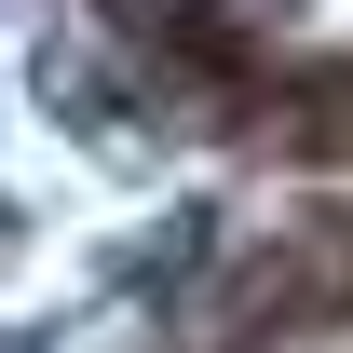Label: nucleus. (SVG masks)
Instances as JSON below:
<instances>
[{
  "label": "nucleus",
  "mask_w": 353,
  "mask_h": 353,
  "mask_svg": "<svg viewBox=\"0 0 353 353\" xmlns=\"http://www.w3.org/2000/svg\"><path fill=\"white\" fill-rule=\"evenodd\" d=\"M218 245H231V218H218V204H163L150 231H123V245L95 259V285H109L123 312H176V299H204Z\"/></svg>",
  "instance_id": "nucleus-1"
},
{
  "label": "nucleus",
  "mask_w": 353,
  "mask_h": 353,
  "mask_svg": "<svg viewBox=\"0 0 353 353\" xmlns=\"http://www.w3.org/2000/svg\"><path fill=\"white\" fill-rule=\"evenodd\" d=\"M272 136H285L299 163H326V176H340V163H353V68H285Z\"/></svg>",
  "instance_id": "nucleus-2"
},
{
  "label": "nucleus",
  "mask_w": 353,
  "mask_h": 353,
  "mask_svg": "<svg viewBox=\"0 0 353 353\" xmlns=\"http://www.w3.org/2000/svg\"><path fill=\"white\" fill-rule=\"evenodd\" d=\"M0 353H68V340H54V326H0Z\"/></svg>",
  "instance_id": "nucleus-3"
}]
</instances>
